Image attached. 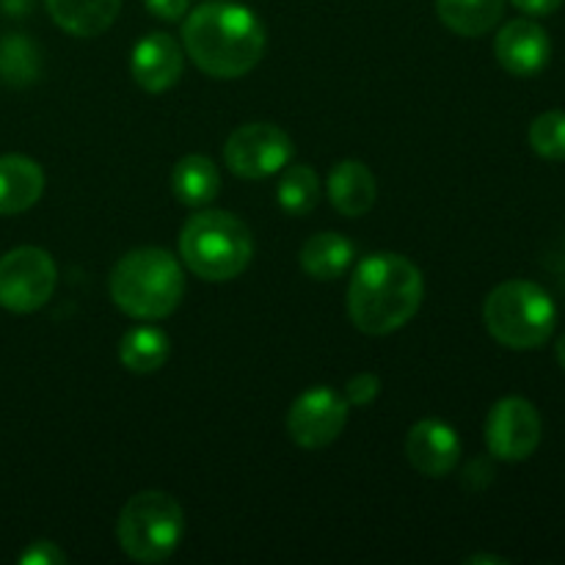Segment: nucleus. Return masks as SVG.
I'll list each match as a JSON object with an SVG mask.
<instances>
[{
	"label": "nucleus",
	"mask_w": 565,
	"mask_h": 565,
	"mask_svg": "<svg viewBox=\"0 0 565 565\" xmlns=\"http://www.w3.org/2000/svg\"><path fill=\"white\" fill-rule=\"evenodd\" d=\"M182 44L199 70L232 81L259 64L265 53V25L246 6L210 0L188 14Z\"/></svg>",
	"instance_id": "obj_1"
},
{
	"label": "nucleus",
	"mask_w": 565,
	"mask_h": 565,
	"mask_svg": "<svg viewBox=\"0 0 565 565\" xmlns=\"http://www.w3.org/2000/svg\"><path fill=\"white\" fill-rule=\"evenodd\" d=\"M425 296V281L417 265L403 254H370L353 270L348 287V315L364 334L384 337L403 329Z\"/></svg>",
	"instance_id": "obj_2"
},
{
	"label": "nucleus",
	"mask_w": 565,
	"mask_h": 565,
	"mask_svg": "<svg viewBox=\"0 0 565 565\" xmlns=\"http://www.w3.org/2000/svg\"><path fill=\"white\" fill-rule=\"evenodd\" d=\"M185 296V274L166 248L127 252L110 270V298L136 320L169 318Z\"/></svg>",
	"instance_id": "obj_3"
},
{
	"label": "nucleus",
	"mask_w": 565,
	"mask_h": 565,
	"mask_svg": "<svg viewBox=\"0 0 565 565\" xmlns=\"http://www.w3.org/2000/svg\"><path fill=\"white\" fill-rule=\"evenodd\" d=\"M180 254L199 279L230 281L252 263L254 237L248 226L226 210H204L182 226Z\"/></svg>",
	"instance_id": "obj_4"
},
{
	"label": "nucleus",
	"mask_w": 565,
	"mask_h": 565,
	"mask_svg": "<svg viewBox=\"0 0 565 565\" xmlns=\"http://www.w3.org/2000/svg\"><path fill=\"white\" fill-rule=\"evenodd\" d=\"M489 334L511 351H535L557 326V307L550 292L535 281H502L483 303Z\"/></svg>",
	"instance_id": "obj_5"
},
{
	"label": "nucleus",
	"mask_w": 565,
	"mask_h": 565,
	"mask_svg": "<svg viewBox=\"0 0 565 565\" xmlns=\"http://www.w3.org/2000/svg\"><path fill=\"white\" fill-rule=\"evenodd\" d=\"M119 546L138 563L169 561L185 535V513L166 491H141L130 497L116 524Z\"/></svg>",
	"instance_id": "obj_6"
},
{
	"label": "nucleus",
	"mask_w": 565,
	"mask_h": 565,
	"mask_svg": "<svg viewBox=\"0 0 565 565\" xmlns=\"http://www.w3.org/2000/svg\"><path fill=\"white\" fill-rule=\"evenodd\" d=\"M58 268L44 248L20 246L0 257V307L31 315L53 298Z\"/></svg>",
	"instance_id": "obj_7"
},
{
	"label": "nucleus",
	"mask_w": 565,
	"mask_h": 565,
	"mask_svg": "<svg viewBox=\"0 0 565 565\" xmlns=\"http://www.w3.org/2000/svg\"><path fill=\"white\" fill-rule=\"evenodd\" d=\"M224 160L232 174L243 180H265L292 160V141L281 127L270 121L243 125L226 138Z\"/></svg>",
	"instance_id": "obj_8"
},
{
	"label": "nucleus",
	"mask_w": 565,
	"mask_h": 565,
	"mask_svg": "<svg viewBox=\"0 0 565 565\" xmlns=\"http://www.w3.org/2000/svg\"><path fill=\"white\" fill-rule=\"evenodd\" d=\"M541 434L539 408L524 397H502L486 417V445L497 461H527L539 450Z\"/></svg>",
	"instance_id": "obj_9"
},
{
	"label": "nucleus",
	"mask_w": 565,
	"mask_h": 565,
	"mask_svg": "<svg viewBox=\"0 0 565 565\" xmlns=\"http://www.w3.org/2000/svg\"><path fill=\"white\" fill-rule=\"evenodd\" d=\"M348 423V401L331 386H312L287 412V434L303 450L329 447Z\"/></svg>",
	"instance_id": "obj_10"
},
{
	"label": "nucleus",
	"mask_w": 565,
	"mask_h": 565,
	"mask_svg": "<svg viewBox=\"0 0 565 565\" xmlns=\"http://www.w3.org/2000/svg\"><path fill=\"white\" fill-rule=\"evenodd\" d=\"M497 61L505 72L519 77L539 75L552 58L550 33L535 20H511L494 39Z\"/></svg>",
	"instance_id": "obj_11"
},
{
	"label": "nucleus",
	"mask_w": 565,
	"mask_h": 565,
	"mask_svg": "<svg viewBox=\"0 0 565 565\" xmlns=\"http://www.w3.org/2000/svg\"><path fill=\"white\" fill-rule=\"evenodd\" d=\"M408 463L425 478H445L458 467L461 439L441 419H419L406 436Z\"/></svg>",
	"instance_id": "obj_12"
},
{
	"label": "nucleus",
	"mask_w": 565,
	"mask_h": 565,
	"mask_svg": "<svg viewBox=\"0 0 565 565\" xmlns=\"http://www.w3.org/2000/svg\"><path fill=\"white\" fill-rule=\"evenodd\" d=\"M182 47L169 33H149L132 47L130 75L143 92L160 94L174 86L182 75Z\"/></svg>",
	"instance_id": "obj_13"
},
{
	"label": "nucleus",
	"mask_w": 565,
	"mask_h": 565,
	"mask_svg": "<svg viewBox=\"0 0 565 565\" xmlns=\"http://www.w3.org/2000/svg\"><path fill=\"white\" fill-rule=\"evenodd\" d=\"M44 193V171L25 154L0 158V215H17L31 210Z\"/></svg>",
	"instance_id": "obj_14"
},
{
	"label": "nucleus",
	"mask_w": 565,
	"mask_h": 565,
	"mask_svg": "<svg viewBox=\"0 0 565 565\" xmlns=\"http://www.w3.org/2000/svg\"><path fill=\"white\" fill-rule=\"evenodd\" d=\"M44 3L55 25L72 36L94 39L114 25L125 0H44Z\"/></svg>",
	"instance_id": "obj_15"
},
{
	"label": "nucleus",
	"mask_w": 565,
	"mask_h": 565,
	"mask_svg": "<svg viewBox=\"0 0 565 565\" xmlns=\"http://www.w3.org/2000/svg\"><path fill=\"white\" fill-rule=\"evenodd\" d=\"M329 199L348 218L370 213L375 204V177L362 160H342L329 174Z\"/></svg>",
	"instance_id": "obj_16"
},
{
	"label": "nucleus",
	"mask_w": 565,
	"mask_h": 565,
	"mask_svg": "<svg viewBox=\"0 0 565 565\" xmlns=\"http://www.w3.org/2000/svg\"><path fill=\"white\" fill-rule=\"evenodd\" d=\"M356 248L340 232H318L301 246V268L318 281H334L351 268Z\"/></svg>",
	"instance_id": "obj_17"
},
{
	"label": "nucleus",
	"mask_w": 565,
	"mask_h": 565,
	"mask_svg": "<svg viewBox=\"0 0 565 565\" xmlns=\"http://www.w3.org/2000/svg\"><path fill=\"white\" fill-rule=\"evenodd\" d=\"M221 174L215 163L204 154H185L180 163L171 169V193L180 199L185 207H204L218 196Z\"/></svg>",
	"instance_id": "obj_18"
},
{
	"label": "nucleus",
	"mask_w": 565,
	"mask_h": 565,
	"mask_svg": "<svg viewBox=\"0 0 565 565\" xmlns=\"http://www.w3.org/2000/svg\"><path fill=\"white\" fill-rule=\"evenodd\" d=\"M436 14L458 36H483L505 14V0H436Z\"/></svg>",
	"instance_id": "obj_19"
},
{
	"label": "nucleus",
	"mask_w": 565,
	"mask_h": 565,
	"mask_svg": "<svg viewBox=\"0 0 565 565\" xmlns=\"http://www.w3.org/2000/svg\"><path fill=\"white\" fill-rule=\"evenodd\" d=\"M171 351V342L166 331L154 329V326H138V329L127 331L119 342V362L125 364L130 373L147 375L154 373L166 364Z\"/></svg>",
	"instance_id": "obj_20"
},
{
	"label": "nucleus",
	"mask_w": 565,
	"mask_h": 565,
	"mask_svg": "<svg viewBox=\"0 0 565 565\" xmlns=\"http://www.w3.org/2000/svg\"><path fill=\"white\" fill-rule=\"evenodd\" d=\"M42 72L36 44L22 33L0 39V81L9 86H31Z\"/></svg>",
	"instance_id": "obj_21"
},
{
	"label": "nucleus",
	"mask_w": 565,
	"mask_h": 565,
	"mask_svg": "<svg viewBox=\"0 0 565 565\" xmlns=\"http://www.w3.org/2000/svg\"><path fill=\"white\" fill-rule=\"evenodd\" d=\"M320 199V177L315 174L312 166H292L281 174L279 188H276V202L290 215L312 213Z\"/></svg>",
	"instance_id": "obj_22"
},
{
	"label": "nucleus",
	"mask_w": 565,
	"mask_h": 565,
	"mask_svg": "<svg viewBox=\"0 0 565 565\" xmlns=\"http://www.w3.org/2000/svg\"><path fill=\"white\" fill-rule=\"evenodd\" d=\"M530 147L544 160H565V110H546L530 125Z\"/></svg>",
	"instance_id": "obj_23"
},
{
	"label": "nucleus",
	"mask_w": 565,
	"mask_h": 565,
	"mask_svg": "<svg viewBox=\"0 0 565 565\" xmlns=\"http://www.w3.org/2000/svg\"><path fill=\"white\" fill-rule=\"evenodd\" d=\"M381 395V379L375 373H359L345 384V401L353 406H370Z\"/></svg>",
	"instance_id": "obj_24"
},
{
	"label": "nucleus",
	"mask_w": 565,
	"mask_h": 565,
	"mask_svg": "<svg viewBox=\"0 0 565 565\" xmlns=\"http://www.w3.org/2000/svg\"><path fill=\"white\" fill-rule=\"evenodd\" d=\"M22 565H64L66 555L61 552L58 544L53 541H33L25 552L20 555Z\"/></svg>",
	"instance_id": "obj_25"
},
{
	"label": "nucleus",
	"mask_w": 565,
	"mask_h": 565,
	"mask_svg": "<svg viewBox=\"0 0 565 565\" xmlns=\"http://www.w3.org/2000/svg\"><path fill=\"white\" fill-rule=\"evenodd\" d=\"M494 480V467H491L486 458H478V461H472L467 467V472H463V486L472 491H480L486 489V486Z\"/></svg>",
	"instance_id": "obj_26"
},
{
	"label": "nucleus",
	"mask_w": 565,
	"mask_h": 565,
	"mask_svg": "<svg viewBox=\"0 0 565 565\" xmlns=\"http://www.w3.org/2000/svg\"><path fill=\"white\" fill-rule=\"evenodd\" d=\"M143 3H147V9L152 11L154 17H160V20L177 22L182 14H188L191 0H143Z\"/></svg>",
	"instance_id": "obj_27"
},
{
	"label": "nucleus",
	"mask_w": 565,
	"mask_h": 565,
	"mask_svg": "<svg viewBox=\"0 0 565 565\" xmlns=\"http://www.w3.org/2000/svg\"><path fill=\"white\" fill-rule=\"evenodd\" d=\"M519 11L530 17H550L565 3V0H511Z\"/></svg>",
	"instance_id": "obj_28"
},
{
	"label": "nucleus",
	"mask_w": 565,
	"mask_h": 565,
	"mask_svg": "<svg viewBox=\"0 0 565 565\" xmlns=\"http://www.w3.org/2000/svg\"><path fill=\"white\" fill-rule=\"evenodd\" d=\"M467 563H491V565H505L508 561L505 557H497V555H472V557H467Z\"/></svg>",
	"instance_id": "obj_29"
},
{
	"label": "nucleus",
	"mask_w": 565,
	"mask_h": 565,
	"mask_svg": "<svg viewBox=\"0 0 565 565\" xmlns=\"http://www.w3.org/2000/svg\"><path fill=\"white\" fill-rule=\"evenodd\" d=\"M555 356H557V362H561V367L565 370V334L561 337V340H557V345H555Z\"/></svg>",
	"instance_id": "obj_30"
}]
</instances>
